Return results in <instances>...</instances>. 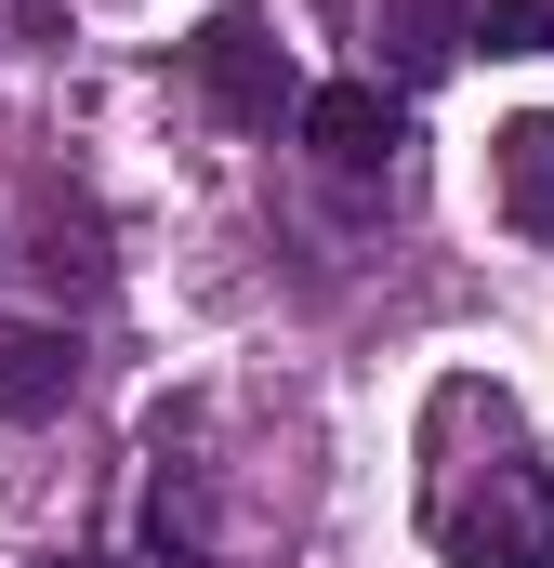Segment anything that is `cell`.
<instances>
[{"mask_svg":"<svg viewBox=\"0 0 554 568\" xmlns=\"http://www.w3.org/2000/svg\"><path fill=\"white\" fill-rule=\"evenodd\" d=\"M435 542L449 568H554V476L489 463V489H435Z\"/></svg>","mask_w":554,"mask_h":568,"instance_id":"obj_1","label":"cell"},{"mask_svg":"<svg viewBox=\"0 0 554 568\" xmlns=\"http://www.w3.org/2000/svg\"><path fill=\"white\" fill-rule=\"evenodd\" d=\"M198 80H212V106L238 120V133H277L290 106H304V80H290V53H277L252 13H225L212 40H198Z\"/></svg>","mask_w":554,"mask_h":568,"instance_id":"obj_2","label":"cell"},{"mask_svg":"<svg viewBox=\"0 0 554 568\" xmlns=\"http://www.w3.org/2000/svg\"><path fill=\"white\" fill-rule=\"evenodd\" d=\"M290 120H304V145H317L330 172H383V159L410 145V106H397L383 80H330V93H304Z\"/></svg>","mask_w":554,"mask_h":568,"instance_id":"obj_3","label":"cell"},{"mask_svg":"<svg viewBox=\"0 0 554 568\" xmlns=\"http://www.w3.org/2000/svg\"><path fill=\"white\" fill-rule=\"evenodd\" d=\"M66 384H80V344L40 317H0V424H53Z\"/></svg>","mask_w":554,"mask_h":568,"instance_id":"obj_4","label":"cell"},{"mask_svg":"<svg viewBox=\"0 0 554 568\" xmlns=\"http://www.w3.org/2000/svg\"><path fill=\"white\" fill-rule=\"evenodd\" d=\"M489 185H502V225L515 239H554V106H529V120L489 133Z\"/></svg>","mask_w":554,"mask_h":568,"instance_id":"obj_5","label":"cell"},{"mask_svg":"<svg viewBox=\"0 0 554 568\" xmlns=\"http://www.w3.org/2000/svg\"><path fill=\"white\" fill-rule=\"evenodd\" d=\"M383 53H397V80H435L462 53V0H383Z\"/></svg>","mask_w":554,"mask_h":568,"instance_id":"obj_6","label":"cell"},{"mask_svg":"<svg viewBox=\"0 0 554 568\" xmlns=\"http://www.w3.org/2000/svg\"><path fill=\"white\" fill-rule=\"evenodd\" d=\"M462 40H489V53H554V0H462Z\"/></svg>","mask_w":554,"mask_h":568,"instance_id":"obj_7","label":"cell"},{"mask_svg":"<svg viewBox=\"0 0 554 568\" xmlns=\"http://www.w3.org/2000/svg\"><path fill=\"white\" fill-rule=\"evenodd\" d=\"M40 568H106V556H40Z\"/></svg>","mask_w":554,"mask_h":568,"instance_id":"obj_8","label":"cell"}]
</instances>
